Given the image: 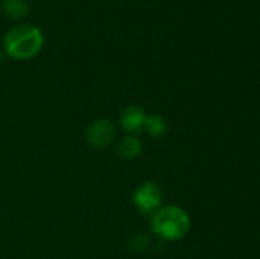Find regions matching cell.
<instances>
[{"instance_id": "cell-4", "label": "cell", "mask_w": 260, "mask_h": 259, "mask_svg": "<svg viewBox=\"0 0 260 259\" xmlns=\"http://www.w3.org/2000/svg\"><path fill=\"white\" fill-rule=\"evenodd\" d=\"M116 136V128L111 121L106 118L96 119L88 127L85 134L86 142L93 149H103L113 141Z\"/></svg>"}, {"instance_id": "cell-7", "label": "cell", "mask_w": 260, "mask_h": 259, "mask_svg": "<svg viewBox=\"0 0 260 259\" xmlns=\"http://www.w3.org/2000/svg\"><path fill=\"white\" fill-rule=\"evenodd\" d=\"M3 10L12 19H23L29 13V5L25 0H4Z\"/></svg>"}, {"instance_id": "cell-2", "label": "cell", "mask_w": 260, "mask_h": 259, "mask_svg": "<svg viewBox=\"0 0 260 259\" xmlns=\"http://www.w3.org/2000/svg\"><path fill=\"white\" fill-rule=\"evenodd\" d=\"M151 229L162 240H179L189 231L190 218L182 207L168 205L157 208L152 213Z\"/></svg>"}, {"instance_id": "cell-3", "label": "cell", "mask_w": 260, "mask_h": 259, "mask_svg": "<svg viewBox=\"0 0 260 259\" xmlns=\"http://www.w3.org/2000/svg\"><path fill=\"white\" fill-rule=\"evenodd\" d=\"M161 201V188L151 180L142 183L134 192V202L142 215L151 216L157 208H160Z\"/></svg>"}, {"instance_id": "cell-1", "label": "cell", "mask_w": 260, "mask_h": 259, "mask_svg": "<svg viewBox=\"0 0 260 259\" xmlns=\"http://www.w3.org/2000/svg\"><path fill=\"white\" fill-rule=\"evenodd\" d=\"M45 37L41 29L32 24H19L9 29L4 38L5 53L13 60H29L41 52Z\"/></svg>"}, {"instance_id": "cell-10", "label": "cell", "mask_w": 260, "mask_h": 259, "mask_svg": "<svg viewBox=\"0 0 260 259\" xmlns=\"http://www.w3.org/2000/svg\"><path fill=\"white\" fill-rule=\"evenodd\" d=\"M2 58H3V52H2V50H0V61H2Z\"/></svg>"}, {"instance_id": "cell-9", "label": "cell", "mask_w": 260, "mask_h": 259, "mask_svg": "<svg viewBox=\"0 0 260 259\" xmlns=\"http://www.w3.org/2000/svg\"><path fill=\"white\" fill-rule=\"evenodd\" d=\"M151 243V239L147 234H135L128 241V249L132 253H144L147 250V248L150 246Z\"/></svg>"}, {"instance_id": "cell-6", "label": "cell", "mask_w": 260, "mask_h": 259, "mask_svg": "<svg viewBox=\"0 0 260 259\" xmlns=\"http://www.w3.org/2000/svg\"><path fill=\"white\" fill-rule=\"evenodd\" d=\"M142 144L137 137L127 136L121 140L117 146V154L123 160H134L141 154Z\"/></svg>"}, {"instance_id": "cell-8", "label": "cell", "mask_w": 260, "mask_h": 259, "mask_svg": "<svg viewBox=\"0 0 260 259\" xmlns=\"http://www.w3.org/2000/svg\"><path fill=\"white\" fill-rule=\"evenodd\" d=\"M144 128L152 137L159 139V137H162L167 134L168 123L164 117L160 116V114H151V116L146 117Z\"/></svg>"}, {"instance_id": "cell-5", "label": "cell", "mask_w": 260, "mask_h": 259, "mask_svg": "<svg viewBox=\"0 0 260 259\" xmlns=\"http://www.w3.org/2000/svg\"><path fill=\"white\" fill-rule=\"evenodd\" d=\"M146 117V113L141 107L128 106L122 111L119 121H121L122 127L129 134H139L144 130Z\"/></svg>"}]
</instances>
